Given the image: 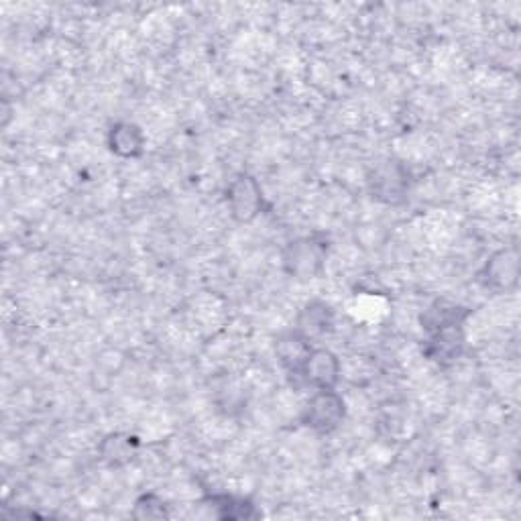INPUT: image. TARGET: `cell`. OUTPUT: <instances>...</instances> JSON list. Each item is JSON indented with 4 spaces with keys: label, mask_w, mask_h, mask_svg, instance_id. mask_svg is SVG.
<instances>
[{
    "label": "cell",
    "mask_w": 521,
    "mask_h": 521,
    "mask_svg": "<svg viewBox=\"0 0 521 521\" xmlns=\"http://www.w3.org/2000/svg\"><path fill=\"white\" fill-rule=\"evenodd\" d=\"M328 243L320 237H300L289 241L281 251L283 271L298 281L316 279L326 265Z\"/></svg>",
    "instance_id": "6da1fadb"
},
{
    "label": "cell",
    "mask_w": 521,
    "mask_h": 521,
    "mask_svg": "<svg viewBox=\"0 0 521 521\" xmlns=\"http://www.w3.org/2000/svg\"><path fill=\"white\" fill-rule=\"evenodd\" d=\"M346 418V403L336 389L314 391L304 405L300 422L316 434H332Z\"/></svg>",
    "instance_id": "7a4b0ae2"
},
{
    "label": "cell",
    "mask_w": 521,
    "mask_h": 521,
    "mask_svg": "<svg viewBox=\"0 0 521 521\" xmlns=\"http://www.w3.org/2000/svg\"><path fill=\"white\" fill-rule=\"evenodd\" d=\"M412 188L410 169L401 161L387 159L379 163L369 176V192L377 202L397 206L408 200Z\"/></svg>",
    "instance_id": "3957f363"
},
{
    "label": "cell",
    "mask_w": 521,
    "mask_h": 521,
    "mask_svg": "<svg viewBox=\"0 0 521 521\" xmlns=\"http://www.w3.org/2000/svg\"><path fill=\"white\" fill-rule=\"evenodd\" d=\"M226 206L230 216L241 224L253 222L265 210V194L251 173H237L226 188Z\"/></svg>",
    "instance_id": "277c9868"
},
{
    "label": "cell",
    "mask_w": 521,
    "mask_h": 521,
    "mask_svg": "<svg viewBox=\"0 0 521 521\" xmlns=\"http://www.w3.org/2000/svg\"><path fill=\"white\" fill-rule=\"evenodd\" d=\"M340 373L342 367L338 357L332 351L322 349V346H318V349L314 346L310 355L306 357L304 365L300 367V371L294 375V379H298L302 387L324 391V389H336L340 381Z\"/></svg>",
    "instance_id": "5b68a950"
},
{
    "label": "cell",
    "mask_w": 521,
    "mask_h": 521,
    "mask_svg": "<svg viewBox=\"0 0 521 521\" xmlns=\"http://www.w3.org/2000/svg\"><path fill=\"white\" fill-rule=\"evenodd\" d=\"M481 283L495 294H507L519 281V253L515 247L501 249L489 257L481 269Z\"/></svg>",
    "instance_id": "8992f818"
},
{
    "label": "cell",
    "mask_w": 521,
    "mask_h": 521,
    "mask_svg": "<svg viewBox=\"0 0 521 521\" xmlns=\"http://www.w3.org/2000/svg\"><path fill=\"white\" fill-rule=\"evenodd\" d=\"M465 326H450L436 332H430L424 342V355L438 363L440 367H448L456 363L465 353Z\"/></svg>",
    "instance_id": "52a82bcc"
},
{
    "label": "cell",
    "mask_w": 521,
    "mask_h": 521,
    "mask_svg": "<svg viewBox=\"0 0 521 521\" xmlns=\"http://www.w3.org/2000/svg\"><path fill=\"white\" fill-rule=\"evenodd\" d=\"M312 349H314L312 342L304 334H300L296 328L279 334V338L275 340V355L289 377L300 371V367L304 365V361Z\"/></svg>",
    "instance_id": "ba28073f"
},
{
    "label": "cell",
    "mask_w": 521,
    "mask_h": 521,
    "mask_svg": "<svg viewBox=\"0 0 521 521\" xmlns=\"http://www.w3.org/2000/svg\"><path fill=\"white\" fill-rule=\"evenodd\" d=\"M139 446L141 442L137 436L125 432H112L104 436L98 444V456L104 465L112 469H121L135 460V456L139 454Z\"/></svg>",
    "instance_id": "9c48e42d"
},
{
    "label": "cell",
    "mask_w": 521,
    "mask_h": 521,
    "mask_svg": "<svg viewBox=\"0 0 521 521\" xmlns=\"http://www.w3.org/2000/svg\"><path fill=\"white\" fill-rule=\"evenodd\" d=\"M106 141H108V149L114 155L123 157V159L141 157L145 153V145H147L143 129L135 123H129V121L112 125Z\"/></svg>",
    "instance_id": "30bf717a"
},
{
    "label": "cell",
    "mask_w": 521,
    "mask_h": 521,
    "mask_svg": "<svg viewBox=\"0 0 521 521\" xmlns=\"http://www.w3.org/2000/svg\"><path fill=\"white\" fill-rule=\"evenodd\" d=\"M300 334H304L310 342L326 336L334 328V310L330 304L322 300L308 302L302 312L298 314V322L294 326Z\"/></svg>",
    "instance_id": "8fae6325"
},
{
    "label": "cell",
    "mask_w": 521,
    "mask_h": 521,
    "mask_svg": "<svg viewBox=\"0 0 521 521\" xmlns=\"http://www.w3.org/2000/svg\"><path fill=\"white\" fill-rule=\"evenodd\" d=\"M469 316H471L469 308H462V306L446 302V300H438L422 314L420 322H422L424 332L430 334V332L450 328V326H465Z\"/></svg>",
    "instance_id": "7c38bea8"
},
{
    "label": "cell",
    "mask_w": 521,
    "mask_h": 521,
    "mask_svg": "<svg viewBox=\"0 0 521 521\" xmlns=\"http://www.w3.org/2000/svg\"><path fill=\"white\" fill-rule=\"evenodd\" d=\"M206 503H210V507L216 509V515L222 519H253L259 515L251 501L235 495H208Z\"/></svg>",
    "instance_id": "4fadbf2b"
},
{
    "label": "cell",
    "mask_w": 521,
    "mask_h": 521,
    "mask_svg": "<svg viewBox=\"0 0 521 521\" xmlns=\"http://www.w3.org/2000/svg\"><path fill=\"white\" fill-rule=\"evenodd\" d=\"M135 519H167L169 505L155 493H145L135 501L133 509Z\"/></svg>",
    "instance_id": "5bb4252c"
}]
</instances>
